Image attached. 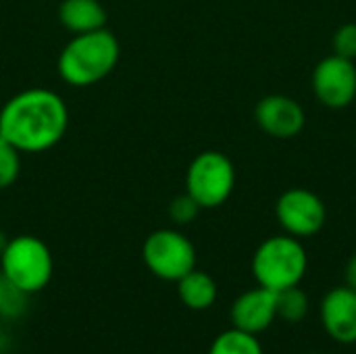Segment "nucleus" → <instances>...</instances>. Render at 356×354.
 Returning a JSON list of instances; mask_svg holds the SVG:
<instances>
[{"label":"nucleus","instance_id":"obj_1","mask_svg":"<svg viewBox=\"0 0 356 354\" xmlns=\"http://www.w3.org/2000/svg\"><path fill=\"white\" fill-rule=\"evenodd\" d=\"M69 111L65 100L48 88H29L0 108V136L21 152L54 148L67 134Z\"/></svg>","mask_w":356,"mask_h":354},{"label":"nucleus","instance_id":"obj_2","mask_svg":"<svg viewBox=\"0 0 356 354\" xmlns=\"http://www.w3.org/2000/svg\"><path fill=\"white\" fill-rule=\"evenodd\" d=\"M121 56L119 40L106 27L75 33L58 54L56 69L65 83L73 88H88L102 81L117 67Z\"/></svg>","mask_w":356,"mask_h":354},{"label":"nucleus","instance_id":"obj_3","mask_svg":"<svg viewBox=\"0 0 356 354\" xmlns=\"http://www.w3.org/2000/svg\"><path fill=\"white\" fill-rule=\"evenodd\" d=\"M307 269L309 255L300 240L290 234L267 238L252 257V275L257 284L273 292L300 286Z\"/></svg>","mask_w":356,"mask_h":354},{"label":"nucleus","instance_id":"obj_4","mask_svg":"<svg viewBox=\"0 0 356 354\" xmlns=\"http://www.w3.org/2000/svg\"><path fill=\"white\" fill-rule=\"evenodd\" d=\"M2 280L23 294H35L44 290L54 271L52 252L35 236H17L8 240L0 252Z\"/></svg>","mask_w":356,"mask_h":354},{"label":"nucleus","instance_id":"obj_5","mask_svg":"<svg viewBox=\"0 0 356 354\" xmlns=\"http://www.w3.org/2000/svg\"><path fill=\"white\" fill-rule=\"evenodd\" d=\"M236 188V167L219 150H204L192 159L186 171V192L200 209L225 204Z\"/></svg>","mask_w":356,"mask_h":354},{"label":"nucleus","instance_id":"obj_6","mask_svg":"<svg viewBox=\"0 0 356 354\" xmlns=\"http://www.w3.org/2000/svg\"><path fill=\"white\" fill-rule=\"evenodd\" d=\"M146 269L163 282H179L196 269V248L188 236L177 230H156L142 244Z\"/></svg>","mask_w":356,"mask_h":354},{"label":"nucleus","instance_id":"obj_7","mask_svg":"<svg viewBox=\"0 0 356 354\" xmlns=\"http://www.w3.org/2000/svg\"><path fill=\"white\" fill-rule=\"evenodd\" d=\"M275 217L282 230L298 240L317 236L327 221L325 202L307 188H290L275 202Z\"/></svg>","mask_w":356,"mask_h":354},{"label":"nucleus","instance_id":"obj_8","mask_svg":"<svg viewBox=\"0 0 356 354\" xmlns=\"http://www.w3.org/2000/svg\"><path fill=\"white\" fill-rule=\"evenodd\" d=\"M313 92L327 108L340 111L350 106L356 98L355 61L338 54L321 58L313 71Z\"/></svg>","mask_w":356,"mask_h":354},{"label":"nucleus","instance_id":"obj_9","mask_svg":"<svg viewBox=\"0 0 356 354\" xmlns=\"http://www.w3.org/2000/svg\"><path fill=\"white\" fill-rule=\"evenodd\" d=\"M254 119L267 136L277 140L296 138L307 125L305 108L296 98L286 94H269L261 98L254 108Z\"/></svg>","mask_w":356,"mask_h":354},{"label":"nucleus","instance_id":"obj_10","mask_svg":"<svg viewBox=\"0 0 356 354\" xmlns=\"http://www.w3.org/2000/svg\"><path fill=\"white\" fill-rule=\"evenodd\" d=\"M319 317L327 336L340 344L356 342V290L338 286L330 290L319 307Z\"/></svg>","mask_w":356,"mask_h":354},{"label":"nucleus","instance_id":"obj_11","mask_svg":"<svg viewBox=\"0 0 356 354\" xmlns=\"http://www.w3.org/2000/svg\"><path fill=\"white\" fill-rule=\"evenodd\" d=\"M277 317V292L257 286L236 298L232 305V323L246 334H263Z\"/></svg>","mask_w":356,"mask_h":354},{"label":"nucleus","instance_id":"obj_12","mask_svg":"<svg viewBox=\"0 0 356 354\" xmlns=\"http://www.w3.org/2000/svg\"><path fill=\"white\" fill-rule=\"evenodd\" d=\"M58 21L73 33H88L106 27V8L98 0H63Z\"/></svg>","mask_w":356,"mask_h":354},{"label":"nucleus","instance_id":"obj_13","mask_svg":"<svg viewBox=\"0 0 356 354\" xmlns=\"http://www.w3.org/2000/svg\"><path fill=\"white\" fill-rule=\"evenodd\" d=\"M177 284V294L179 300L192 309V311H204L211 309L217 300V284L215 280L198 269H192L190 273H186Z\"/></svg>","mask_w":356,"mask_h":354},{"label":"nucleus","instance_id":"obj_14","mask_svg":"<svg viewBox=\"0 0 356 354\" xmlns=\"http://www.w3.org/2000/svg\"><path fill=\"white\" fill-rule=\"evenodd\" d=\"M209 354H265L261 342L257 340L254 334H246L242 330H227L223 334H219L211 348Z\"/></svg>","mask_w":356,"mask_h":354},{"label":"nucleus","instance_id":"obj_15","mask_svg":"<svg viewBox=\"0 0 356 354\" xmlns=\"http://www.w3.org/2000/svg\"><path fill=\"white\" fill-rule=\"evenodd\" d=\"M307 313H309V296L305 294L300 286H292V288L277 292V317H282L284 321L296 323V321H302Z\"/></svg>","mask_w":356,"mask_h":354},{"label":"nucleus","instance_id":"obj_16","mask_svg":"<svg viewBox=\"0 0 356 354\" xmlns=\"http://www.w3.org/2000/svg\"><path fill=\"white\" fill-rule=\"evenodd\" d=\"M21 173V150L0 136V190L10 188Z\"/></svg>","mask_w":356,"mask_h":354},{"label":"nucleus","instance_id":"obj_17","mask_svg":"<svg viewBox=\"0 0 356 354\" xmlns=\"http://www.w3.org/2000/svg\"><path fill=\"white\" fill-rule=\"evenodd\" d=\"M200 211H202V209L198 207V202H196L188 192L175 196V198L171 200V204H169V217H171L177 225L192 223V221L198 217Z\"/></svg>","mask_w":356,"mask_h":354},{"label":"nucleus","instance_id":"obj_18","mask_svg":"<svg viewBox=\"0 0 356 354\" xmlns=\"http://www.w3.org/2000/svg\"><path fill=\"white\" fill-rule=\"evenodd\" d=\"M334 54L344 56V58H356V23H344L342 27L336 29L334 40H332Z\"/></svg>","mask_w":356,"mask_h":354},{"label":"nucleus","instance_id":"obj_19","mask_svg":"<svg viewBox=\"0 0 356 354\" xmlns=\"http://www.w3.org/2000/svg\"><path fill=\"white\" fill-rule=\"evenodd\" d=\"M344 277H346V286L356 290V255L348 259L346 269H344Z\"/></svg>","mask_w":356,"mask_h":354},{"label":"nucleus","instance_id":"obj_20","mask_svg":"<svg viewBox=\"0 0 356 354\" xmlns=\"http://www.w3.org/2000/svg\"><path fill=\"white\" fill-rule=\"evenodd\" d=\"M2 311H4V303H2V292H0V315H2Z\"/></svg>","mask_w":356,"mask_h":354},{"label":"nucleus","instance_id":"obj_21","mask_svg":"<svg viewBox=\"0 0 356 354\" xmlns=\"http://www.w3.org/2000/svg\"><path fill=\"white\" fill-rule=\"evenodd\" d=\"M307 354H321V353H307Z\"/></svg>","mask_w":356,"mask_h":354}]
</instances>
